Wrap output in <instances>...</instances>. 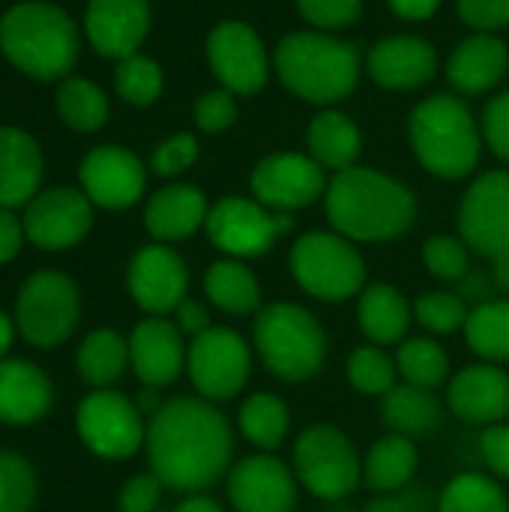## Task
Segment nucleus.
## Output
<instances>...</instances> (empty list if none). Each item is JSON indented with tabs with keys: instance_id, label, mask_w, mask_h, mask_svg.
Wrapping results in <instances>:
<instances>
[{
	"instance_id": "10",
	"label": "nucleus",
	"mask_w": 509,
	"mask_h": 512,
	"mask_svg": "<svg viewBox=\"0 0 509 512\" xmlns=\"http://www.w3.org/2000/svg\"><path fill=\"white\" fill-rule=\"evenodd\" d=\"M186 372L195 393L207 402H228L243 393L252 375V348L231 327H210L189 342Z\"/></svg>"
},
{
	"instance_id": "8",
	"label": "nucleus",
	"mask_w": 509,
	"mask_h": 512,
	"mask_svg": "<svg viewBox=\"0 0 509 512\" xmlns=\"http://www.w3.org/2000/svg\"><path fill=\"white\" fill-rule=\"evenodd\" d=\"M297 285L321 303H345L366 288V261L354 243L336 231H309L291 246Z\"/></svg>"
},
{
	"instance_id": "3",
	"label": "nucleus",
	"mask_w": 509,
	"mask_h": 512,
	"mask_svg": "<svg viewBox=\"0 0 509 512\" xmlns=\"http://www.w3.org/2000/svg\"><path fill=\"white\" fill-rule=\"evenodd\" d=\"M0 48L30 78L51 81L72 69L78 33L60 6L18 3L0 21Z\"/></svg>"
},
{
	"instance_id": "35",
	"label": "nucleus",
	"mask_w": 509,
	"mask_h": 512,
	"mask_svg": "<svg viewBox=\"0 0 509 512\" xmlns=\"http://www.w3.org/2000/svg\"><path fill=\"white\" fill-rule=\"evenodd\" d=\"M468 348L483 363H509V300L495 297L471 309L465 324Z\"/></svg>"
},
{
	"instance_id": "58",
	"label": "nucleus",
	"mask_w": 509,
	"mask_h": 512,
	"mask_svg": "<svg viewBox=\"0 0 509 512\" xmlns=\"http://www.w3.org/2000/svg\"><path fill=\"white\" fill-rule=\"evenodd\" d=\"M492 279H495V285H498V288L509 291V255L507 258H498V261H495V276H492Z\"/></svg>"
},
{
	"instance_id": "27",
	"label": "nucleus",
	"mask_w": 509,
	"mask_h": 512,
	"mask_svg": "<svg viewBox=\"0 0 509 512\" xmlns=\"http://www.w3.org/2000/svg\"><path fill=\"white\" fill-rule=\"evenodd\" d=\"M42 177V153L21 129H0V207L30 204Z\"/></svg>"
},
{
	"instance_id": "18",
	"label": "nucleus",
	"mask_w": 509,
	"mask_h": 512,
	"mask_svg": "<svg viewBox=\"0 0 509 512\" xmlns=\"http://www.w3.org/2000/svg\"><path fill=\"white\" fill-rule=\"evenodd\" d=\"M210 66L231 93L252 96L267 81V54L258 33L243 21H225L213 27L207 39Z\"/></svg>"
},
{
	"instance_id": "12",
	"label": "nucleus",
	"mask_w": 509,
	"mask_h": 512,
	"mask_svg": "<svg viewBox=\"0 0 509 512\" xmlns=\"http://www.w3.org/2000/svg\"><path fill=\"white\" fill-rule=\"evenodd\" d=\"M144 414L135 402H129L123 393L114 390H96L90 393L75 414V429L84 447L99 459H129L135 456L144 441Z\"/></svg>"
},
{
	"instance_id": "20",
	"label": "nucleus",
	"mask_w": 509,
	"mask_h": 512,
	"mask_svg": "<svg viewBox=\"0 0 509 512\" xmlns=\"http://www.w3.org/2000/svg\"><path fill=\"white\" fill-rule=\"evenodd\" d=\"M189 345L174 321L147 315L129 336V366L144 387H168L186 369Z\"/></svg>"
},
{
	"instance_id": "42",
	"label": "nucleus",
	"mask_w": 509,
	"mask_h": 512,
	"mask_svg": "<svg viewBox=\"0 0 509 512\" xmlns=\"http://www.w3.org/2000/svg\"><path fill=\"white\" fill-rule=\"evenodd\" d=\"M117 93L132 105H150L162 93V69L141 54L123 57L114 75Z\"/></svg>"
},
{
	"instance_id": "36",
	"label": "nucleus",
	"mask_w": 509,
	"mask_h": 512,
	"mask_svg": "<svg viewBox=\"0 0 509 512\" xmlns=\"http://www.w3.org/2000/svg\"><path fill=\"white\" fill-rule=\"evenodd\" d=\"M396 369L402 384L438 390L450 381V354L429 336H408L396 351Z\"/></svg>"
},
{
	"instance_id": "56",
	"label": "nucleus",
	"mask_w": 509,
	"mask_h": 512,
	"mask_svg": "<svg viewBox=\"0 0 509 512\" xmlns=\"http://www.w3.org/2000/svg\"><path fill=\"white\" fill-rule=\"evenodd\" d=\"M135 405H138V411H141V414L153 417V414H156V411H159V408H162L165 402L159 399L156 387H144V390L138 393V402H135Z\"/></svg>"
},
{
	"instance_id": "37",
	"label": "nucleus",
	"mask_w": 509,
	"mask_h": 512,
	"mask_svg": "<svg viewBox=\"0 0 509 512\" xmlns=\"http://www.w3.org/2000/svg\"><path fill=\"white\" fill-rule=\"evenodd\" d=\"M438 512H509V501L498 480L465 471L441 489Z\"/></svg>"
},
{
	"instance_id": "26",
	"label": "nucleus",
	"mask_w": 509,
	"mask_h": 512,
	"mask_svg": "<svg viewBox=\"0 0 509 512\" xmlns=\"http://www.w3.org/2000/svg\"><path fill=\"white\" fill-rule=\"evenodd\" d=\"M414 306L396 285L372 282L357 297V327L372 345H402L408 339Z\"/></svg>"
},
{
	"instance_id": "14",
	"label": "nucleus",
	"mask_w": 509,
	"mask_h": 512,
	"mask_svg": "<svg viewBox=\"0 0 509 512\" xmlns=\"http://www.w3.org/2000/svg\"><path fill=\"white\" fill-rule=\"evenodd\" d=\"M300 483L273 453H255L231 465L228 501L234 512H294Z\"/></svg>"
},
{
	"instance_id": "22",
	"label": "nucleus",
	"mask_w": 509,
	"mask_h": 512,
	"mask_svg": "<svg viewBox=\"0 0 509 512\" xmlns=\"http://www.w3.org/2000/svg\"><path fill=\"white\" fill-rule=\"evenodd\" d=\"M150 27L147 0H90L87 36L105 57H132Z\"/></svg>"
},
{
	"instance_id": "41",
	"label": "nucleus",
	"mask_w": 509,
	"mask_h": 512,
	"mask_svg": "<svg viewBox=\"0 0 509 512\" xmlns=\"http://www.w3.org/2000/svg\"><path fill=\"white\" fill-rule=\"evenodd\" d=\"M36 504V474L18 453H0V512H30Z\"/></svg>"
},
{
	"instance_id": "50",
	"label": "nucleus",
	"mask_w": 509,
	"mask_h": 512,
	"mask_svg": "<svg viewBox=\"0 0 509 512\" xmlns=\"http://www.w3.org/2000/svg\"><path fill=\"white\" fill-rule=\"evenodd\" d=\"M480 450H483V459H486L489 471L495 477H501V480H509V423L489 426L483 432Z\"/></svg>"
},
{
	"instance_id": "24",
	"label": "nucleus",
	"mask_w": 509,
	"mask_h": 512,
	"mask_svg": "<svg viewBox=\"0 0 509 512\" xmlns=\"http://www.w3.org/2000/svg\"><path fill=\"white\" fill-rule=\"evenodd\" d=\"M54 387L30 360H0V423L30 426L51 411Z\"/></svg>"
},
{
	"instance_id": "54",
	"label": "nucleus",
	"mask_w": 509,
	"mask_h": 512,
	"mask_svg": "<svg viewBox=\"0 0 509 512\" xmlns=\"http://www.w3.org/2000/svg\"><path fill=\"white\" fill-rule=\"evenodd\" d=\"M174 512H225V507L216 501V498H210V495H189L186 501H180L177 504V510Z\"/></svg>"
},
{
	"instance_id": "46",
	"label": "nucleus",
	"mask_w": 509,
	"mask_h": 512,
	"mask_svg": "<svg viewBox=\"0 0 509 512\" xmlns=\"http://www.w3.org/2000/svg\"><path fill=\"white\" fill-rule=\"evenodd\" d=\"M162 489H165V483L153 471L150 474H138V477L123 483L117 507H120V512H153L156 504H159V498H162Z\"/></svg>"
},
{
	"instance_id": "44",
	"label": "nucleus",
	"mask_w": 509,
	"mask_h": 512,
	"mask_svg": "<svg viewBox=\"0 0 509 512\" xmlns=\"http://www.w3.org/2000/svg\"><path fill=\"white\" fill-rule=\"evenodd\" d=\"M300 15L312 21L315 27H348L360 15V0H297Z\"/></svg>"
},
{
	"instance_id": "51",
	"label": "nucleus",
	"mask_w": 509,
	"mask_h": 512,
	"mask_svg": "<svg viewBox=\"0 0 509 512\" xmlns=\"http://www.w3.org/2000/svg\"><path fill=\"white\" fill-rule=\"evenodd\" d=\"M174 324H177V330H180L183 336H189V339H198L201 333H207V330L213 327L207 306L198 303V300H189V297L174 309Z\"/></svg>"
},
{
	"instance_id": "17",
	"label": "nucleus",
	"mask_w": 509,
	"mask_h": 512,
	"mask_svg": "<svg viewBox=\"0 0 509 512\" xmlns=\"http://www.w3.org/2000/svg\"><path fill=\"white\" fill-rule=\"evenodd\" d=\"M90 198L78 189H48L24 210V234L33 246L60 252L81 243L93 225Z\"/></svg>"
},
{
	"instance_id": "7",
	"label": "nucleus",
	"mask_w": 509,
	"mask_h": 512,
	"mask_svg": "<svg viewBox=\"0 0 509 512\" xmlns=\"http://www.w3.org/2000/svg\"><path fill=\"white\" fill-rule=\"evenodd\" d=\"M291 471L312 498L336 504L354 495L363 483V462L351 438L330 426L318 423L300 432L291 450Z\"/></svg>"
},
{
	"instance_id": "25",
	"label": "nucleus",
	"mask_w": 509,
	"mask_h": 512,
	"mask_svg": "<svg viewBox=\"0 0 509 512\" xmlns=\"http://www.w3.org/2000/svg\"><path fill=\"white\" fill-rule=\"evenodd\" d=\"M207 213L210 207L201 189L186 183H171L150 198L144 210V225L159 243H174L192 237L207 222Z\"/></svg>"
},
{
	"instance_id": "38",
	"label": "nucleus",
	"mask_w": 509,
	"mask_h": 512,
	"mask_svg": "<svg viewBox=\"0 0 509 512\" xmlns=\"http://www.w3.org/2000/svg\"><path fill=\"white\" fill-rule=\"evenodd\" d=\"M57 114L66 126L78 132H93L108 120V99L93 81L69 78L57 90Z\"/></svg>"
},
{
	"instance_id": "5",
	"label": "nucleus",
	"mask_w": 509,
	"mask_h": 512,
	"mask_svg": "<svg viewBox=\"0 0 509 512\" xmlns=\"http://www.w3.org/2000/svg\"><path fill=\"white\" fill-rule=\"evenodd\" d=\"M276 72L291 93L330 105L345 99L360 75V51L318 33H291L276 48Z\"/></svg>"
},
{
	"instance_id": "52",
	"label": "nucleus",
	"mask_w": 509,
	"mask_h": 512,
	"mask_svg": "<svg viewBox=\"0 0 509 512\" xmlns=\"http://www.w3.org/2000/svg\"><path fill=\"white\" fill-rule=\"evenodd\" d=\"M24 222L15 219V213H9L6 207H0V264L12 261L24 243Z\"/></svg>"
},
{
	"instance_id": "30",
	"label": "nucleus",
	"mask_w": 509,
	"mask_h": 512,
	"mask_svg": "<svg viewBox=\"0 0 509 512\" xmlns=\"http://www.w3.org/2000/svg\"><path fill=\"white\" fill-rule=\"evenodd\" d=\"M444 420V408L435 399V390L396 384L387 396H381V423L393 435L405 438H426Z\"/></svg>"
},
{
	"instance_id": "53",
	"label": "nucleus",
	"mask_w": 509,
	"mask_h": 512,
	"mask_svg": "<svg viewBox=\"0 0 509 512\" xmlns=\"http://www.w3.org/2000/svg\"><path fill=\"white\" fill-rule=\"evenodd\" d=\"M441 0H390V6L402 15V18H411V21H423L429 18L435 9H438Z\"/></svg>"
},
{
	"instance_id": "23",
	"label": "nucleus",
	"mask_w": 509,
	"mask_h": 512,
	"mask_svg": "<svg viewBox=\"0 0 509 512\" xmlns=\"http://www.w3.org/2000/svg\"><path fill=\"white\" fill-rule=\"evenodd\" d=\"M435 66H438L435 48L420 36L381 39L366 57L369 75L381 87H393V90H408V87L426 84L435 75Z\"/></svg>"
},
{
	"instance_id": "15",
	"label": "nucleus",
	"mask_w": 509,
	"mask_h": 512,
	"mask_svg": "<svg viewBox=\"0 0 509 512\" xmlns=\"http://www.w3.org/2000/svg\"><path fill=\"white\" fill-rule=\"evenodd\" d=\"M324 168L303 153H276L255 165L252 192L273 213H294L309 207L324 192Z\"/></svg>"
},
{
	"instance_id": "49",
	"label": "nucleus",
	"mask_w": 509,
	"mask_h": 512,
	"mask_svg": "<svg viewBox=\"0 0 509 512\" xmlns=\"http://www.w3.org/2000/svg\"><path fill=\"white\" fill-rule=\"evenodd\" d=\"M483 132L489 147L509 162V93L495 96L483 114Z\"/></svg>"
},
{
	"instance_id": "28",
	"label": "nucleus",
	"mask_w": 509,
	"mask_h": 512,
	"mask_svg": "<svg viewBox=\"0 0 509 512\" xmlns=\"http://www.w3.org/2000/svg\"><path fill=\"white\" fill-rule=\"evenodd\" d=\"M507 45L495 36H471L465 39L453 57H450V66H447V75H450V84L459 90V93H486L492 90L504 72H507Z\"/></svg>"
},
{
	"instance_id": "34",
	"label": "nucleus",
	"mask_w": 509,
	"mask_h": 512,
	"mask_svg": "<svg viewBox=\"0 0 509 512\" xmlns=\"http://www.w3.org/2000/svg\"><path fill=\"white\" fill-rule=\"evenodd\" d=\"M75 366H78V375L90 387L105 390L129 366V339H123L114 330H93L81 342L78 357H75Z\"/></svg>"
},
{
	"instance_id": "29",
	"label": "nucleus",
	"mask_w": 509,
	"mask_h": 512,
	"mask_svg": "<svg viewBox=\"0 0 509 512\" xmlns=\"http://www.w3.org/2000/svg\"><path fill=\"white\" fill-rule=\"evenodd\" d=\"M420 465L417 444L405 435L378 438L363 459V483L372 495H399L408 489Z\"/></svg>"
},
{
	"instance_id": "43",
	"label": "nucleus",
	"mask_w": 509,
	"mask_h": 512,
	"mask_svg": "<svg viewBox=\"0 0 509 512\" xmlns=\"http://www.w3.org/2000/svg\"><path fill=\"white\" fill-rule=\"evenodd\" d=\"M423 264L426 270L441 282H462L468 276V243L459 237H432L423 246Z\"/></svg>"
},
{
	"instance_id": "13",
	"label": "nucleus",
	"mask_w": 509,
	"mask_h": 512,
	"mask_svg": "<svg viewBox=\"0 0 509 512\" xmlns=\"http://www.w3.org/2000/svg\"><path fill=\"white\" fill-rule=\"evenodd\" d=\"M459 231L468 249L498 261L509 255V174L486 171L471 183L459 207Z\"/></svg>"
},
{
	"instance_id": "47",
	"label": "nucleus",
	"mask_w": 509,
	"mask_h": 512,
	"mask_svg": "<svg viewBox=\"0 0 509 512\" xmlns=\"http://www.w3.org/2000/svg\"><path fill=\"white\" fill-rule=\"evenodd\" d=\"M198 159V141L192 135H174L153 153V171L162 177L183 174Z\"/></svg>"
},
{
	"instance_id": "55",
	"label": "nucleus",
	"mask_w": 509,
	"mask_h": 512,
	"mask_svg": "<svg viewBox=\"0 0 509 512\" xmlns=\"http://www.w3.org/2000/svg\"><path fill=\"white\" fill-rule=\"evenodd\" d=\"M363 512H408V501L399 495H375Z\"/></svg>"
},
{
	"instance_id": "32",
	"label": "nucleus",
	"mask_w": 509,
	"mask_h": 512,
	"mask_svg": "<svg viewBox=\"0 0 509 512\" xmlns=\"http://www.w3.org/2000/svg\"><path fill=\"white\" fill-rule=\"evenodd\" d=\"M306 144H309V156L321 168H333L339 174L354 168L360 156V129L354 126L351 117L339 111H324L312 120L306 132Z\"/></svg>"
},
{
	"instance_id": "45",
	"label": "nucleus",
	"mask_w": 509,
	"mask_h": 512,
	"mask_svg": "<svg viewBox=\"0 0 509 512\" xmlns=\"http://www.w3.org/2000/svg\"><path fill=\"white\" fill-rule=\"evenodd\" d=\"M237 117V102L231 90H207L195 102V120L204 132H222L234 123Z\"/></svg>"
},
{
	"instance_id": "9",
	"label": "nucleus",
	"mask_w": 509,
	"mask_h": 512,
	"mask_svg": "<svg viewBox=\"0 0 509 512\" xmlns=\"http://www.w3.org/2000/svg\"><path fill=\"white\" fill-rule=\"evenodd\" d=\"M78 324V288L57 270L33 273L15 303V327L27 345L51 351L63 345Z\"/></svg>"
},
{
	"instance_id": "6",
	"label": "nucleus",
	"mask_w": 509,
	"mask_h": 512,
	"mask_svg": "<svg viewBox=\"0 0 509 512\" xmlns=\"http://www.w3.org/2000/svg\"><path fill=\"white\" fill-rule=\"evenodd\" d=\"M411 141L426 171L441 180H459L474 171L480 132L471 111L456 96H432L411 117Z\"/></svg>"
},
{
	"instance_id": "19",
	"label": "nucleus",
	"mask_w": 509,
	"mask_h": 512,
	"mask_svg": "<svg viewBox=\"0 0 509 512\" xmlns=\"http://www.w3.org/2000/svg\"><path fill=\"white\" fill-rule=\"evenodd\" d=\"M450 411L468 426H498L509 417V375L495 363H471L447 384Z\"/></svg>"
},
{
	"instance_id": "1",
	"label": "nucleus",
	"mask_w": 509,
	"mask_h": 512,
	"mask_svg": "<svg viewBox=\"0 0 509 512\" xmlns=\"http://www.w3.org/2000/svg\"><path fill=\"white\" fill-rule=\"evenodd\" d=\"M147 459L165 489L198 495L234 465L228 417L201 396L168 399L147 426Z\"/></svg>"
},
{
	"instance_id": "48",
	"label": "nucleus",
	"mask_w": 509,
	"mask_h": 512,
	"mask_svg": "<svg viewBox=\"0 0 509 512\" xmlns=\"http://www.w3.org/2000/svg\"><path fill=\"white\" fill-rule=\"evenodd\" d=\"M459 15L477 30H498L509 24V0H459Z\"/></svg>"
},
{
	"instance_id": "16",
	"label": "nucleus",
	"mask_w": 509,
	"mask_h": 512,
	"mask_svg": "<svg viewBox=\"0 0 509 512\" xmlns=\"http://www.w3.org/2000/svg\"><path fill=\"white\" fill-rule=\"evenodd\" d=\"M126 285L132 300L156 318L171 315L183 300L189 288V267L186 261L165 243H153L135 252L129 261Z\"/></svg>"
},
{
	"instance_id": "2",
	"label": "nucleus",
	"mask_w": 509,
	"mask_h": 512,
	"mask_svg": "<svg viewBox=\"0 0 509 512\" xmlns=\"http://www.w3.org/2000/svg\"><path fill=\"white\" fill-rule=\"evenodd\" d=\"M327 219L336 234L360 243H384L402 237L417 219V201L399 180L372 171L348 168L327 186Z\"/></svg>"
},
{
	"instance_id": "11",
	"label": "nucleus",
	"mask_w": 509,
	"mask_h": 512,
	"mask_svg": "<svg viewBox=\"0 0 509 512\" xmlns=\"http://www.w3.org/2000/svg\"><path fill=\"white\" fill-rule=\"evenodd\" d=\"M207 237L228 258H258L276 246V240L294 228L291 213H273L261 201L240 195L222 198L207 213Z\"/></svg>"
},
{
	"instance_id": "57",
	"label": "nucleus",
	"mask_w": 509,
	"mask_h": 512,
	"mask_svg": "<svg viewBox=\"0 0 509 512\" xmlns=\"http://www.w3.org/2000/svg\"><path fill=\"white\" fill-rule=\"evenodd\" d=\"M12 336H15V324H12L9 315L0 312V360L6 357V351H9V345H12Z\"/></svg>"
},
{
	"instance_id": "39",
	"label": "nucleus",
	"mask_w": 509,
	"mask_h": 512,
	"mask_svg": "<svg viewBox=\"0 0 509 512\" xmlns=\"http://www.w3.org/2000/svg\"><path fill=\"white\" fill-rule=\"evenodd\" d=\"M345 375L357 393L381 399L396 387L399 369H396V357H390L381 345H360L351 351L345 363Z\"/></svg>"
},
{
	"instance_id": "21",
	"label": "nucleus",
	"mask_w": 509,
	"mask_h": 512,
	"mask_svg": "<svg viewBox=\"0 0 509 512\" xmlns=\"http://www.w3.org/2000/svg\"><path fill=\"white\" fill-rule=\"evenodd\" d=\"M84 195L105 210H126L144 192V165L123 147H96L81 162Z\"/></svg>"
},
{
	"instance_id": "4",
	"label": "nucleus",
	"mask_w": 509,
	"mask_h": 512,
	"mask_svg": "<svg viewBox=\"0 0 509 512\" xmlns=\"http://www.w3.org/2000/svg\"><path fill=\"white\" fill-rule=\"evenodd\" d=\"M252 345L261 363L288 384H303L324 369L327 333L300 303H270L255 315Z\"/></svg>"
},
{
	"instance_id": "40",
	"label": "nucleus",
	"mask_w": 509,
	"mask_h": 512,
	"mask_svg": "<svg viewBox=\"0 0 509 512\" xmlns=\"http://www.w3.org/2000/svg\"><path fill=\"white\" fill-rule=\"evenodd\" d=\"M468 303L453 291H426L414 300V318L423 330L435 336H450L465 330L468 324Z\"/></svg>"
},
{
	"instance_id": "33",
	"label": "nucleus",
	"mask_w": 509,
	"mask_h": 512,
	"mask_svg": "<svg viewBox=\"0 0 509 512\" xmlns=\"http://www.w3.org/2000/svg\"><path fill=\"white\" fill-rule=\"evenodd\" d=\"M237 429L258 453H276L291 432V411L273 393H252L237 411Z\"/></svg>"
},
{
	"instance_id": "31",
	"label": "nucleus",
	"mask_w": 509,
	"mask_h": 512,
	"mask_svg": "<svg viewBox=\"0 0 509 512\" xmlns=\"http://www.w3.org/2000/svg\"><path fill=\"white\" fill-rule=\"evenodd\" d=\"M204 294L225 315L243 318L261 312V285L240 258L213 261L204 273Z\"/></svg>"
}]
</instances>
